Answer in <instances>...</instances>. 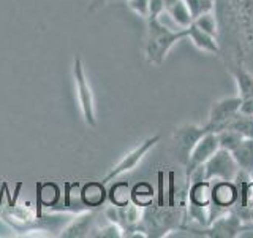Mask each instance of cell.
<instances>
[{
    "mask_svg": "<svg viewBox=\"0 0 253 238\" xmlns=\"http://www.w3.org/2000/svg\"><path fill=\"white\" fill-rule=\"evenodd\" d=\"M187 38L185 29H171L158 19H147V35L144 56L149 65L158 67L165 62L166 56L179 42Z\"/></svg>",
    "mask_w": 253,
    "mask_h": 238,
    "instance_id": "cell-1",
    "label": "cell"
},
{
    "mask_svg": "<svg viewBox=\"0 0 253 238\" xmlns=\"http://www.w3.org/2000/svg\"><path fill=\"white\" fill-rule=\"evenodd\" d=\"M73 79L76 86V97L79 108L84 118V122L89 127H97V111H95V97L92 92V87L87 75L84 71L83 62L79 58L75 59L73 62Z\"/></svg>",
    "mask_w": 253,
    "mask_h": 238,
    "instance_id": "cell-2",
    "label": "cell"
},
{
    "mask_svg": "<svg viewBox=\"0 0 253 238\" xmlns=\"http://www.w3.org/2000/svg\"><path fill=\"white\" fill-rule=\"evenodd\" d=\"M158 141H160V135L155 133L152 135V137H149L146 138L142 143H139V145L131 149L130 153H126L121 161H119L113 169H111L106 175H105V178L101 179L103 184H109L111 181H114L117 179L119 177H122L124 173H128L131 170H134L136 167L139 165V162L144 159L147 154H149V151L150 149H154L157 145H158Z\"/></svg>",
    "mask_w": 253,
    "mask_h": 238,
    "instance_id": "cell-3",
    "label": "cell"
},
{
    "mask_svg": "<svg viewBox=\"0 0 253 238\" xmlns=\"http://www.w3.org/2000/svg\"><path fill=\"white\" fill-rule=\"evenodd\" d=\"M239 173L231 151L218 148L215 153L211 156V159L203 165V175L206 181H217V179H229L234 181V178Z\"/></svg>",
    "mask_w": 253,
    "mask_h": 238,
    "instance_id": "cell-4",
    "label": "cell"
},
{
    "mask_svg": "<svg viewBox=\"0 0 253 238\" xmlns=\"http://www.w3.org/2000/svg\"><path fill=\"white\" fill-rule=\"evenodd\" d=\"M239 111H241V99L237 95L213 102L208 116V122L204 124L206 130L215 133L225 130Z\"/></svg>",
    "mask_w": 253,
    "mask_h": 238,
    "instance_id": "cell-5",
    "label": "cell"
},
{
    "mask_svg": "<svg viewBox=\"0 0 253 238\" xmlns=\"http://www.w3.org/2000/svg\"><path fill=\"white\" fill-rule=\"evenodd\" d=\"M206 132L208 130H206L204 125H196V124H182V125L174 129L172 140H174V143H176L179 161L184 165L188 161L190 151L193 149L196 141L200 140Z\"/></svg>",
    "mask_w": 253,
    "mask_h": 238,
    "instance_id": "cell-6",
    "label": "cell"
},
{
    "mask_svg": "<svg viewBox=\"0 0 253 238\" xmlns=\"http://www.w3.org/2000/svg\"><path fill=\"white\" fill-rule=\"evenodd\" d=\"M218 148H220V143H218L217 133L215 132H206L203 137L196 141L193 149L190 151L188 161L185 164V175L192 173L193 170L198 169V167L204 165Z\"/></svg>",
    "mask_w": 253,
    "mask_h": 238,
    "instance_id": "cell-7",
    "label": "cell"
},
{
    "mask_svg": "<svg viewBox=\"0 0 253 238\" xmlns=\"http://www.w3.org/2000/svg\"><path fill=\"white\" fill-rule=\"evenodd\" d=\"M231 73L237 87L236 95L241 99V111L253 115V75L242 65H236Z\"/></svg>",
    "mask_w": 253,
    "mask_h": 238,
    "instance_id": "cell-8",
    "label": "cell"
},
{
    "mask_svg": "<svg viewBox=\"0 0 253 238\" xmlns=\"http://www.w3.org/2000/svg\"><path fill=\"white\" fill-rule=\"evenodd\" d=\"M212 182V203L223 210H231L239 202V187L234 181L217 179Z\"/></svg>",
    "mask_w": 253,
    "mask_h": 238,
    "instance_id": "cell-9",
    "label": "cell"
},
{
    "mask_svg": "<svg viewBox=\"0 0 253 238\" xmlns=\"http://www.w3.org/2000/svg\"><path fill=\"white\" fill-rule=\"evenodd\" d=\"M98 213L97 211H84L76 214L75 219H71L70 224L62 230L60 237L65 238H83V237H90L93 229L97 227V219Z\"/></svg>",
    "mask_w": 253,
    "mask_h": 238,
    "instance_id": "cell-10",
    "label": "cell"
},
{
    "mask_svg": "<svg viewBox=\"0 0 253 238\" xmlns=\"http://www.w3.org/2000/svg\"><path fill=\"white\" fill-rule=\"evenodd\" d=\"M187 30V38L192 42L198 50L208 54H218L220 53V42L218 37H213L208 32H204L201 29H198L195 24H190Z\"/></svg>",
    "mask_w": 253,
    "mask_h": 238,
    "instance_id": "cell-11",
    "label": "cell"
},
{
    "mask_svg": "<svg viewBox=\"0 0 253 238\" xmlns=\"http://www.w3.org/2000/svg\"><path fill=\"white\" fill-rule=\"evenodd\" d=\"M187 203L195 206H209L212 203V182L195 181L187 186Z\"/></svg>",
    "mask_w": 253,
    "mask_h": 238,
    "instance_id": "cell-12",
    "label": "cell"
},
{
    "mask_svg": "<svg viewBox=\"0 0 253 238\" xmlns=\"http://www.w3.org/2000/svg\"><path fill=\"white\" fill-rule=\"evenodd\" d=\"M163 6L165 14H168L180 29H185L193 22V16L184 0H163Z\"/></svg>",
    "mask_w": 253,
    "mask_h": 238,
    "instance_id": "cell-13",
    "label": "cell"
},
{
    "mask_svg": "<svg viewBox=\"0 0 253 238\" xmlns=\"http://www.w3.org/2000/svg\"><path fill=\"white\" fill-rule=\"evenodd\" d=\"M231 154L239 170L245 173L253 172V138H242L231 149Z\"/></svg>",
    "mask_w": 253,
    "mask_h": 238,
    "instance_id": "cell-14",
    "label": "cell"
},
{
    "mask_svg": "<svg viewBox=\"0 0 253 238\" xmlns=\"http://www.w3.org/2000/svg\"><path fill=\"white\" fill-rule=\"evenodd\" d=\"M226 129L237 132L244 138H253V115L239 111Z\"/></svg>",
    "mask_w": 253,
    "mask_h": 238,
    "instance_id": "cell-15",
    "label": "cell"
},
{
    "mask_svg": "<svg viewBox=\"0 0 253 238\" xmlns=\"http://www.w3.org/2000/svg\"><path fill=\"white\" fill-rule=\"evenodd\" d=\"M81 197L85 205L89 206H100L103 202H105L106 198V190H105V184L100 181V182H90V184H87L83 192H81Z\"/></svg>",
    "mask_w": 253,
    "mask_h": 238,
    "instance_id": "cell-16",
    "label": "cell"
},
{
    "mask_svg": "<svg viewBox=\"0 0 253 238\" xmlns=\"http://www.w3.org/2000/svg\"><path fill=\"white\" fill-rule=\"evenodd\" d=\"M109 202L114 206H124L131 202V189L126 181H117L111 186L108 192Z\"/></svg>",
    "mask_w": 253,
    "mask_h": 238,
    "instance_id": "cell-17",
    "label": "cell"
},
{
    "mask_svg": "<svg viewBox=\"0 0 253 238\" xmlns=\"http://www.w3.org/2000/svg\"><path fill=\"white\" fill-rule=\"evenodd\" d=\"M192 24H195L198 29L208 32V34H211L213 37H218L220 35V24H218V18H217L215 10L196 16Z\"/></svg>",
    "mask_w": 253,
    "mask_h": 238,
    "instance_id": "cell-18",
    "label": "cell"
},
{
    "mask_svg": "<svg viewBox=\"0 0 253 238\" xmlns=\"http://www.w3.org/2000/svg\"><path fill=\"white\" fill-rule=\"evenodd\" d=\"M155 192L149 182H139L131 189V202L139 206H149L152 203Z\"/></svg>",
    "mask_w": 253,
    "mask_h": 238,
    "instance_id": "cell-19",
    "label": "cell"
},
{
    "mask_svg": "<svg viewBox=\"0 0 253 238\" xmlns=\"http://www.w3.org/2000/svg\"><path fill=\"white\" fill-rule=\"evenodd\" d=\"M90 237H97V238H121L125 237L122 226H119L117 222L108 221L105 226L101 227H95Z\"/></svg>",
    "mask_w": 253,
    "mask_h": 238,
    "instance_id": "cell-20",
    "label": "cell"
},
{
    "mask_svg": "<svg viewBox=\"0 0 253 238\" xmlns=\"http://www.w3.org/2000/svg\"><path fill=\"white\" fill-rule=\"evenodd\" d=\"M184 2L187 3L190 13L193 16V19L203 13L215 10V0H184Z\"/></svg>",
    "mask_w": 253,
    "mask_h": 238,
    "instance_id": "cell-21",
    "label": "cell"
},
{
    "mask_svg": "<svg viewBox=\"0 0 253 238\" xmlns=\"http://www.w3.org/2000/svg\"><path fill=\"white\" fill-rule=\"evenodd\" d=\"M126 6L130 8L133 13H136L141 18L147 19L149 18V8H150V0H125Z\"/></svg>",
    "mask_w": 253,
    "mask_h": 238,
    "instance_id": "cell-22",
    "label": "cell"
},
{
    "mask_svg": "<svg viewBox=\"0 0 253 238\" xmlns=\"http://www.w3.org/2000/svg\"><path fill=\"white\" fill-rule=\"evenodd\" d=\"M165 14V6L163 0H150V8H149V18L147 19H158Z\"/></svg>",
    "mask_w": 253,
    "mask_h": 238,
    "instance_id": "cell-23",
    "label": "cell"
}]
</instances>
